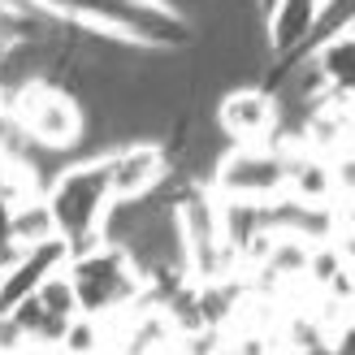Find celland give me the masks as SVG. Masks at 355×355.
<instances>
[{"mask_svg": "<svg viewBox=\"0 0 355 355\" xmlns=\"http://www.w3.org/2000/svg\"><path fill=\"white\" fill-rule=\"evenodd\" d=\"M104 173H109L113 200H139V195H156L165 187L173 161L161 139H126L104 152Z\"/></svg>", "mask_w": 355, "mask_h": 355, "instance_id": "cell-5", "label": "cell"}, {"mask_svg": "<svg viewBox=\"0 0 355 355\" xmlns=\"http://www.w3.org/2000/svg\"><path fill=\"white\" fill-rule=\"evenodd\" d=\"M308 57L316 61V69H321V78L329 83V92H355V31H343L334 35V40L316 44Z\"/></svg>", "mask_w": 355, "mask_h": 355, "instance_id": "cell-9", "label": "cell"}, {"mask_svg": "<svg viewBox=\"0 0 355 355\" xmlns=\"http://www.w3.org/2000/svg\"><path fill=\"white\" fill-rule=\"evenodd\" d=\"M65 260H69V243H65L61 234L22 247V252H17V260L5 264V273H0V312H13L22 299H31L35 291H40V282H44L48 273H57Z\"/></svg>", "mask_w": 355, "mask_h": 355, "instance_id": "cell-7", "label": "cell"}, {"mask_svg": "<svg viewBox=\"0 0 355 355\" xmlns=\"http://www.w3.org/2000/svg\"><path fill=\"white\" fill-rule=\"evenodd\" d=\"M169 5H173V0H169Z\"/></svg>", "mask_w": 355, "mask_h": 355, "instance_id": "cell-17", "label": "cell"}, {"mask_svg": "<svg viewBox=\"0 0 355 355\" xmlns=\"http://www.w3.org/2000/svg\"><path fill=\"white\" fill-rule=\"evenodd\" d=\"M0 273H5V269H0Z\"/></svg>", "mask_w": 355, "mask_h": 355, "instance_id": "cell-16", "label": "cell"}, {"mask_svg": "<svg viewBox=\"0 0 355 355\" xmlns=\"http://www.w3.org/2000/svg\"><path fill=\"white\" fill-rule=\"evenodd\" d=\"M17 252H22V247H17V239H13V204L0 195V269L13 264Z\"/></svg>", "mask_w": 355, "mask_h": 355, "instance_id": "cell-14", "label": "cell"}, {"mask_svg": "<svg viewBox=\"0 0 355 355\" xmlns=\"http://www.w3.org/2000/svg\"><path fill=\"white\" fill-rule=\"evenodd\" d=\"M212 126L225 135V144H269L277 130V100L260 83H239L221 92Z\"/></svg>", "mask_w": 355, "mask_h": 355, "instance_id": "cell-6", "label": "cell"}, {"mask_svg": "<svg viewBox=\"0 0 355 355\" xmlns=\"http://www.w3.org/2000/svg\"><path fill=\"white\" fill-rule=\"evenodd\" d=\"M65 273L74 282L78 312L87 316H117L135 308L148 295V277L139 273V264L121 243H92L83 252H69Z\"/></svg>", "mask_w": 355, "mask_h": 355, "instance_id": "cell-1", "label": "cell"}, {"mask_svg": "<svg viewBox=\"0 0 355 355\" xmlns=\"http://www.w3.org/2000/svg\"><path fill=\"white\" fill-rule=\"evenodd\" d=\"M316 5L321 0H273L264 9V48H269V61L304 52L312 22H316Z\"/></svg>", "mask_w": 355, "mask_h": 355, "instance_id": "cell-8", "label": "cell"}, {"mask_svg": "<svg viewBox=\"0 0 355 355\" xmlns=\"http://www.w3.org/2000/svg\"><path fill=\"white\" fill-rule=\"evenodd\" d=\"M57 234V221H52V208H48V195L35 191L26 200L13 204V239L17 247H31V243H44Z\"/></svg>", "mask_w": 355, "mask_h": 355, "instance_id": "cell-10", "label": "cell"}, {"mask_svg": "<svg viewBox=\"0 0 355 355\" xmlns=\"http://www.w3.org/2000/svg\"><path fill=\"white\" fill-rule=\"evenodd\" d=\"M343 31H355V0H321L304 52H312L316 44H325V40H334V35H343Z\"/></svg>", "mask_w": 355, "mask_h": 355, "instance_id": "cell-12", "label": "cell"}, {"mask_svg": "<svg viewBox=\"0 0 355 355\" xmlns=\"http://www.w3.org/2000/svg\"><path fill=\"white\" fill-rule=\"evenodd\" d=\"M208 191L217 200L269 204L286 195V148L277 144H230L208 173Z\"/></svg>", "mask_w": 355, "mask_h": 355, "instance_id": "cell-4", "label": "cell"}, {"mask_svg": "<svg viewBox=\"0 0 355 355\" xmlns=\"http://www.w3.org/2000/svg\"><path fill=\"white\" fill-rule=\"evenodd\" d=\"M269 5H273V0H256V9H260V13H264V9H269Z\"/></svg>", "mask_w": 355, "mask_h": 355, "instance_id": "cell-15", "label": "cell"}, {"mask_svg": "<svg viewBox=\"0 0 355 355\" xmlns=\"http://www.w3.org/2000/svg\"><path fill=\"white\" fill-rule=\"evenodd\" d=\"M57 351H78V355H92V351H109V325H104V316H69L65 321V334Z\"/></svg>", "mask_w": 355, "mask_h": 355, "instance_id": "cell-11", "label": "cell"}, {"mask_svg": "<svg viewBox=\"0 0 355 355\" xmlns=\"http://www.w3.org/2000/svg\"><path fill=\"white\" fill-rule=\"evenodd\" d=\"M35 299L52 312V316H61V321H69V316H78V299H74V282H69V273H65V264L57 273H48L44 282H40V291H35Z\"/></svg>", "mask_w": 355, "mask_h": 355, "instance_id": "cell-13", "label": "cell"}, {"mask_svg": "<svg viewBox=\"0 0 355 355\" xmlns=\"http://www.w3.org/2000/svg\"><path fill=\"white\" fill-rule=\"evenodd\" d=\"M0 100H5V109L13 113V121L22 126L31 144L78 156L74 148L83 139V104L69 87H61L48 74H35V78H22L17 87H9Z\"/></svg>", "mask_w": 355, "mask_h": 355, "instance_id": "cell-3", "label": "cell"}, {"mask_svg": "<svg viewBox=\"0 0 355 355\" xmlns=\"http://www.w3.org/2000/svg\"><path fill=\"white\" fill-rule=\"evenodd\" d=\"M57 234L69 243V252L100 243V217L109 208L113 191H109V173H104V156H74L65 161L52 182L44 187Z\"/></svg>", "mask_w": 355, "mask_h": 355, "instance_id": "cell-2", "label": "cell"}]
</instances>
